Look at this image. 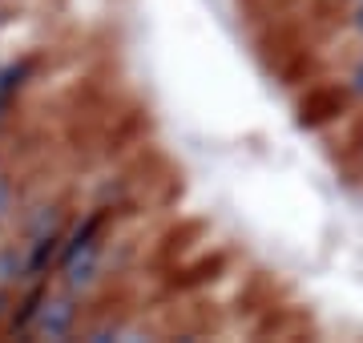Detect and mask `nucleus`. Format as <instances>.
<instances>
[{
	"instance_id": "0eeeda50",
	"label": "nucleus",
	"mask_w": 363,
	"mask_h": 343,
	"mask_svg": "<svg viewBox=\"0 0 363 343\" xmlns=\"http://www.w3.org/2000/svg\"><path fill=\"white\" fill-rule=\"evenodd\" d=\"M355 28L363 33V4H359V13H355Z\"/></svg>"
},
{
	"instance_id": "f257e3e1",
	"label": "nucleus",
	"mask_w": 363,
	"mask_h": 343,
	"mask_svg": "<svg viewBox=\"0 0 363 343\" xmlns=\"http://www.w3.org/2000/svg\"><path fill=\"white\" fill-rule=\"evenodd\" d=\"M81 299H85V295H77V291H69V287L49 291V299H45L40 311H37L33 335H37V339H69L81 323Z\"/></svg>"
},
{
	"instance_id": "7ed1b4c3",
	"label": "nucleus",
	"mask_w": 363,
	"mask_h": 343,
	"mask_svg": "<svg viewBox=\"0 0 363 343\" xmlns=\"http://www.w3.org/2000/svg\"><path fill=\"white\" fill-rule=\"evenodd\" d=\"M49 279H37V283H25V295L13 303L9 319H4V331L0 335H33V323H37L40 303L49 299Z\"/></svg>"
},
{
	"instance_id": "f03ea898",
	"label": "nucleus",
	"mask_w": 363,
	"mask_h": 343,
	"mask_svg": "<svg viewBox=\"0 0 363 343\" xmlns=\"http://www.w3.org/2000/svg\"><path fill=\"white\" fill-rule=\"evenodd\" d=\"M40 61H45L40 53H25L21 61H13V65H0V121L13 113L16 97L28 89V81L37 77Z\"/></svg>"
},
{
	"instance_id": "423d86ee",
	"label": "nucleus",
	"mask_w": 363,
	"mask_h": 343,
	"mask_svg": "<svg viewBox=\"0 0 363 343\" xmlns=\"http://www.w3.org/2000/svg\"><path fill=\"white\" fill-rule=\"evenodd\" d=\"M351 89L363 97V61H359V69H355V77H351Z\"/></svg>"
},
{
	"instance_id": "39448f33",
	"label": "nucleus",
	"mask_w": 363,
	"mask_h": 343,
	"mask_svg": "<svg viewBox=\"0 0 363 343\" xmlns=\"http://www.w3.org/2000/svg\"><path fill=\"white\" fill-rule=\"evenodd\" d=\"M13 287H4L0 283V331H4V319H9V311H13V295H9Z\"/></svg>"
},
{
	"instance_id": "20e7f679",
	"label": "nucleus",
	"mask_w": 363,
	"mask_h": 343,
	"mask_svg": "<svg viewBox=\"0 0 363 343\" xmlns=\"http://www.w3.org/2000/svg\"><path fill=\"white\" fill-rule=\"evenodd\" d=\"M13 210H16V190H13V182L0 174V223H9Z\"/></svg>"
}]
</instances>
